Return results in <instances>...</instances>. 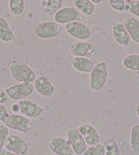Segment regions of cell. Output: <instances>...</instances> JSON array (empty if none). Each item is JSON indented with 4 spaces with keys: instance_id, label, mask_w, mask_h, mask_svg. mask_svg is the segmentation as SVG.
Segmentation results:
<instances>
[{
    "instance_id": "34",
    "label": "cell",
    "mask_w": 139,
    "mask_h": 155,
    "mask_svg": "<svg viewBox=\"0 0 139 155\" xmlns=\"http://www.w3.org/2000/svg\"><path fill=\"white\" fill-rule=\"evenodd\" d=\"M135 111H136V115H137V116L139 117V103H138V105H136V107Z\"/></svg>"
},
{
    "instance_id": "24",
    "label": "cell",
    "mask_w": 139,
    "mask_h": 155,
    "mask_svg": "<svg viewBox=\"0 0 139 155\" xmlns=\"http://www.w3.org/2000/svg\"><path fill=\"white\" fill-rule=\"evenodd\" d=\"M25 7V2L24 0H10L8 8L10 13L15 17H18L23 14Z\"/></svg>"
},
{
    "instance_id": "28",
    "label": "cell",
    "mask_w": 139,
    "mask_h": 155,
    "mask_svg": "<svg viewBox=\"0 0 139 155\" xmlns=\"http://www.w3.org/2000/svg\"><path fill=\"white\" fill-rule=\"evenodd\" d=\"M108 3L112 8L116 11H124L125 6V1L124 0H109Z\"/></svg>"
},
{
    "instance_id": "33",
    "label": "cell",
    "mask_w": 139,
    "mask_h": 155,
    "mask_svg": "<svg viewBox=\"0 0 139 155\" xmlns=\"http://www.w3.org/2000/svg\"><path fill=\"white\" fill-rule=\"evenodd\" d=\"M91 2H92L94 5L95 4H100L103 3L102 0H92Z\"/></svg>"
},
{
    "instance_id": "31",
    "label": "cell",
    "mask_w": 139,
    "mask_h": 155,
    "mask_svg": "<svg viewBox=\"0 0 139 155\" xmlns=\"http://www.w3.org/2000/svg\"><path fill=\"white\" fill-rule=\"evenodd\" d=\"M10 109H11L12 113H14V114L19 113L20 108H19V105H18V103H12L11 106H10Z\"/></svg>"
},
{
    "instance_id": "9",
    "label": "cell",
    "mask_w": 139,
    "mask_h": 155,
    "mask_svg": "<svg viewBox=\"0 0 139 155\" xmlns=\"http://www.w3.org/2000/svg\"><path fill=\"white\" fill-rule=\"evenodd\" d=\"M67 140L76 155H81L87 149V144L76 127L69 128L67 131Z\"/></svg>"
},
{
    "instance_id": "18",
    "label": "cell",
    "mask_w": 139,
    "mask_h": 155,
    "mask_svg": "<svg viewBox=\"0 0 139 155\" xmlns=\"http://www.w3.org/2000/svg\"><path fill=\"white\" fill-rule=\"evenodd\" d=\"M16 40V35L5 18L0 16V41L11 42Z\"/></svg>"
},
{
    "instance_id": "26",
    "label": "cell",
    "mask_w": 139,
    "mask_h": 155,
    "mask_svg": "<svg viewBox=\"0 0 139 155\" xmlns=\"http://www.w3.org/2000/svg\"><path fill=\"white\" fill-rule=\"evenodd\" d=\"M105 148L103 144L98 143L87 148L81 155H104Z\"/></svg>"
},
{
    "instance_id": "7",
    "label": "cell",
    "mask_w": 139,
    "mask_h": 155,
    "mask_svg": "<svg viewBox=\"0 0 139 155\" xmlns=\"http://www.w3.org/2000/svg\"><path fill=\"white\" fill-rule=\"evenodd\" d=\"M65 29L70 36L79 40V41H87L92 36L89 27L81 21H74L67 24Z\"/></svg>"
},
{
    "instance_id": "25",
    "label": "cell",
    "mask_w": 139,
    "mask_h": 155,
    "mask_svg": "<svg viewBox=\"0 0 139 155\" xmlns=\"http://www.w3.org/2000/svg\"><path fill=\"white\" fill-rule=\"evenodd\" d=\"M124 11L139 18V0H126Z\"/></svg>"
},
{
    "instance_id": "6",
    "label": "cell",
    "mask_w": 139,
    "mask_h": 155,
    "mask_svg": "<svg viewBox=\"0 0 139 155\" xmlns=\"http://www.w3.org/2000/svg\"><path fill=\"white\" fill-rule=\"evenodd\" d=\"M83 15L74 6L61 8L53 17L55 22L59 25H67L74 21L83 20Z\"/></svg>"
},
{
    "instance_id": "10",
    "label": "cell",
    "mask_w": 139,
    "mask_h": 155,
    "mask_svg": "<svg viewBox=\"0 0 139 155\" xmlns=\"http://www.w3.org/2000/svg\"><path fill=\"white\" fill-rule=\"evenodd\" d=\"M18 104L20 108L19 113L29 119L37 118L42 115L44 111L42 107L28 98L19 101Z\"/></svg>"
},
{
    "instance_id": "15",
    "label": "cell",
    "mask_w": 139,
    "mask_h": 155,
    "mask_svg": "<svg viewBox=\"0 0 139 155\" xmlns=\"http://www.w3.org/2000/svg\"><path fill=\"white\" fill-rule=\"evenodd\" d=\"M111 33L117 44L122 47H126L129 45L131 41L130 37L122 23L117 22L113 24L111 28Z\"/></svg>"
},
{
    "instance_id": "27",
    "label": "cell",
    "mask_w": 139,
    "mask_h": 155,
    "mask_svg": "<svg viewBox=\"0 0 139 155\" xmlns=\"http://www.w3.org/2000/svg\"><path fill=\"white\" fill-rule=\"evenodd\" d=\"M9 135V129L5 124H0V150H3L6 139Z\"/></svg>"
},
{
    "instance_id": "17",
    "label": "cell",
    "mask_w": 139,
    "mask_h": 155,
    "mask_svg": "<svg viewBox=\"0 0 139 155\" xmlns=\"http://www.w3.org/2000/svg\"><path fill=\"white\" fill-rule=\"evenodd\" d=\"M71 65L74 70L81 73H90L94 67L95 64L89 58L74 57Z\"/></svg>"
},
{
    "instance_id": "32",
    "label": "cell",
    "mask_w": 139,
    "mask_h": 155,
    "mask_svg": "<svg viewBox=\"0 0 139 155\" xmlns=\"http://www.w3.org/2000/svg\"><path fill=\"white\" fill-rule=\"evenodd\" d=\"M0 155H18V154L13 153V152L7 150H0Z\"/></svg>"
},
{
    "instance_id": "19",
    "label": "cell",
    "mask_w": 139,
    "mask_h": 155,
    "mask_svg": "<svg viewBox=\"0 0 139 155\" xmlns=\"http://www.w3.org/2000/svg\"><path fill=\"white\" fill-rule=\"evenodd\" d=\"M74 7L85 17H91L95 12V8L90 0H74Z\"/></svg>"
},
{
    "instance_id": "14",
    "label": "cell",
    "mask_w": 139,
    "mask_h": 155,
    "mask_svg": "<svg viewBox=\"0 0 139 155\" xmlns=\"http://www.w3.org/2000/svg\"><path fill=\"white\" fill-rule=\"evenodd\" d=\"M88 146H93L100 143V137L95 128L89 123H83L77 127Z\"/></svg>"
},
{
    "instance_id": "8",
    "label": "cell",
    "mask_w": 139,
    "mask_h": 155,
    "mask_svg": "<svg viewBox=\"0 0 139 155\" xmlns=\"http://www.w3.org/2000/svg\"><path fill=\"white\" fill-rule=\"evenodd\" d=\"M69 51L74 57L92 58L97 55V49L94 45L87 41H76L72 43Z\"/></svg>"
},
{
    "instance_id": "2",
    "label": "cell",
    "mask_w": 139,
    "mask_h": 155,
    "mask_svg": "<svg viewBox=\"0 0 139 155\" xmlns=\"http://www.w3.org/2000/svg\"><path fill=\"white\" fill-rule=\"evenodd\" d=\"M108 78V67L105 61L95 64L89 74V87L93 92H99L104 87Z\"/></svg>"
},
{
    "instance_id": "23",
    "label": "cell",
    "mask_w": 139,
    "mask_h": 155,
    "mask_svg": "<svg viewBox=\"0 0 139 155\" xmlns=\"http://www.w3.org/2000/svg\"><path fill=\"white\" fill-rule=\"evenodd\" d=\"M103 145L105 148L104 155H121L119 144L114 139H106Z\"/></svg>"
},
{
    "instance_id": "13",
    "label": "cell",
    "mask_w": 139,
    "mask_h": 155,
    "mask_svg": "<svg viewBox=\"0 0 139 155\" xmlns=\"http://www.w3.org/2000/svg\"><path fill=\"white\" fill-rule=\"evenodd\" d=\"M34 90L43 97H50L54 94L55 87L51 81L43 74H38L33 83Z\"/></svg>"
},
{
    "instance_id": "1",
    "label": "cell",
    "mask_w": 139,
    "mask_h": 155,
    "mask_svg": "<svg viewBox=\"0 0 139 155\" xmlns=\"http://www.w3.org/2000/svg\"><path fill=\"white\" fill-rule=\"evenodd\" d=\"M9 71L12 78L18 83L32 84L37 76L36 72L29 65L15 60L10 63Z\"/></svg>"
},
{
    "instance_id": "3",
    "label": "cell",
    "mask_w": 139,
    "mask_h": 155,
    "mask_svg": "<svg viewBox=\"0 0 139 155\" xmlns=\"http://www.w3.org/2000/svg\"><path fill=\"white\" fill-rule=\"evenodd\" d=\"M4 123L8 129L19 133H28L33 128L30 120L18 114H9Z\"/></svg>"
},
{
    "instance_id": "5",
    "label": "cell",
    "mask_w": 139,
    "mask_h": 155,
    "mask_svg": "<svg viewBox=\"0 0 139 155\" xmlns=\"http://www.w3.org/2000/svg\"><path fill=\"white\" fill-rule=\"evenodd\" d=\"M8 97L13 101H21L33 94L34 88L33 84L29 83H18L5 88Z\"/></svg>"
},
{
    "instance_id": "30",
    "label": "cell",
    "mask_w": 139,
    "mask_h": 155,
    "mask_svg": "<svg viewBox=\"0 0 139 155\" xmlns=\"http://www.w3.org/2000/svg\"><path fill=\"white\" fill-rule=\"evenodd\" d=\"M8 97L4 89L0 87V103L4 104L8 101Z\"/></svg>"
},
{
    "instance_id": "20",
    "label": "cell",
    "mask_w": 139,
    "mask_h": 155,
    "mask_svg": "<svg viewBox=\"0 0 139 155\" xmlns=\"http://www.w3.org/2000/svg\"><path fill=\"white\" fill-rule=\"evenodd\" d=\"M42 13L48 17H54L59 10L61 8L63 2L61 0H46L41 2Z\"/></svg>"
},
{
    "instance_id": "11",
    "label": "cell",
    "mask_w": 139,
    "mask_h": 155,
    "mask_svg": "<svg viewBox=\"0 0 139 155\" xmlns=\"http://www.w3.org/2000/svg\"><path fill=\"white\" fill-rule=\"evenodd\" d=\"M50 150L56 155H73L74 152L68 141L60 136L50 138L48 143Z\"/></svg>"
},
{
    "instance_id": "29",
    "label": "cell",
    "mask_w": 139,
    "mask_h": 155,
    "mask_svg": "<svg viewBox=\"0 0 139 155\" xmlns=\"http://www.w3.org/2000/svg\"><path fill=\"white\" fill-rule=\"evenodd\" d=\"M9 114H10L6 107L4 104L0 103V122H4Z\"/></svg>"
},
{
    "instance_id": "4",
    "label": "cell",
    "mask_w": 139,
    "mask_h": 155,
    "mask_svg": "<svg viewBox=\"0 0 139 155\" xmlns=\"http://www.w3.org/2000/svg\"><path fill=\"white\" fill-rule=\"evenodd\" d=\"M61 25L55 21H43L38 23L34 29L35 36L39 38L49 40L54 38L60 34Z\"/></svg>"
},
{
    "instance_id": "22",
    "label": "cell",
    "mask_w": 139,
    "mask_h": 155,
    "mask_svg": "<svg viewBox=\"0 0 139 155\" xmlns=\"http://www.w3.org/2000/svg\"><path fill=\"white\" fill-rule=\"evenodd\" d=\"M130 148L133 152H139V123L134 124L131 128Z\"/></svg>"
},
{
    "instance_id": "21",
    "label": "cell",
    "mask_w": 139,
    "mask_h": 155,
    "mask_svg": "<svg viewBox=\"0 0 139 155\" xmlns=\"http://www.w3.org/2000/svg\"><path fill=\"white\" fill-rule=\"evenodd\" d=\"M122 64L128 70L139 72V54L130 53L125 55L123 58Z\"/></svg>"
},
{
    "instance_id": "16",
    "label": "cell",
    "mask_w": 139,
    "mask_h": 155,
    "mask_svg": "<svg viewBox=\"0 0 139 155\" xmlns=\"http://www.w3.org/2000/svg\"><path fill=\"white\" fill-rule=\"evenodd\" d=\"M130 39L135 43L139 44V21L134 17H128L122 21Z\"/></svg>"
},
{
    "instance_id": "12",
    "label": "cell",
    "mask_w": 139,
    "mask_h": 155,
    "mask_svg": "<svg viewBox=\"0 0 139 155\" xmlns=\"http://www.w3.org/2000/svg\"><path fill=\"white\" fill-rule=\"evenodd\" d=\"M4 146L7 150L18 155H25L29 150L27 143L22 137L14 134L8 136Z\"/></svg>"
}]
</instances>
